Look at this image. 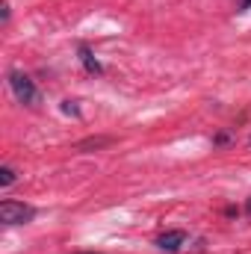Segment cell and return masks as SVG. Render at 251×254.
<instances>
[{"instance_id": "1", "label": "cell", "mask_w": 251, "mask_h": 254, "mask_svg": "<svg viewBox=\"0 0 251 254\" xmlns=\"http://www.w3.org/2000/svg\"><path fill=\"white\" fill-rule=\"evenodd\" d=\"M36 210L24 201H0V222L3 225H27Z\"/></svg>"}, {"instance_id": "2", "label": "cell", "mask_w": 251, "mask_h": 254, "mask_svg": "<svg viewBox=\"0 0 251 254\" xmlns=\"http://www.w3.org/2000/svg\"><path fill=\"white\" fill-rule=\"evenodd\" d=\"M9 86L15 92V98L21 104H36L39 101V92H36V83L24 74V71H9Z\"/></svg>"}, {"instance_id": "3", "label": "cell", "mask_w": 251, "mask_h": 254, "mask_svg": "<svg viewBox=\"0 0 251 254\" xmlns=\"http://www.w3.org/2000/svg\"><path fill=\"white\" fill-rule=\"evenodd\" d=\"M187 243V234L184 231H166L160 240H157V246L163 249V252H169V254H175V252H181V246Z\"/></svg>"}, {"instance_id": "4", "label": "cell", "mask_w": 251, "mask_h": 254, "mask_svg": "<svg viewBox=\"0 0 251 254\" xmlns=\"http://www.w3.org/2000/svg\"><path fill=\"white\" fill-rule=\"evenodd\" d=\"M80 60H83V65H86V71H89V74H101V71H104L101 63L92 57V51H89L86 45H80Z\"/></svg>"}, {"instance_id": "5", "label": "cell", "mask_w": 251, "mask_h": 254, "mask_svg": "<svg viewBox=\"0 0 251 254\" xmlns=\"http://www.w3.org/2000/svg\"><path fill=\"white\" fill-rule=\"evenodd\" d=\"M12 184H15V169H12V166H3V169H0V187L6 190V187H12Z\"/></svg>"}, {"instance_id": "6", "label": "cell", "mask_w": 251, "mask_h": 254, "mask_svg": "<svg viewBox=\"0 0 251 254\" xmlns=\"http://www.w3.org/2000/svg\"><path fill=\"white\" fill-rule=\"evenodd\" d=\"M246 9H251V0H240V12H246Z\"/></svg>"}, {"instance_id": "7", "label": "cell", "mask_w": 251, "mask_h": 254, "mask_svg": "<svg viewBox=\"0 0 251 254\" xmlns=\"http://www.w3.org/2000/svg\"><path fill=\"white\" fill-rule=\"evenodd\" d=\"M246 210H249V213H251V198H249V204H246Z\"/></svg>"}]
</instances>
